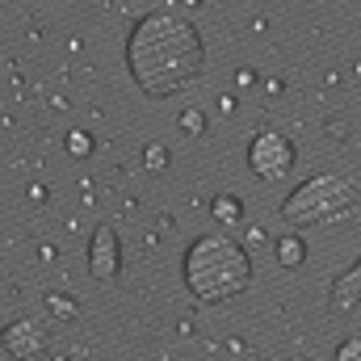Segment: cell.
Instances as JSON below:
<instances>
[{"mask_svg":"<svg viewBox=\"0 0 361 361\" xmlns=\"http://www.w3.org/2000/svg\"><path fill=\"white\" fill-rule=\"evenodd\" d=\"M202 63H206V47H202L197 25L180 13H169V8L139 17L130 38H126L130 80L156 101L180 92L202 72Z\"/></svg>","mask_w":361,"mask_h":361,"instance_id":"cell-1","label":"cell"},{"mask_svg":"<svg viewBox=\"0 0 361 361\" xmlns=\"http://www.w3.org/2000/svg\"><path fill=\"white\" fill-rule=\"evenodd\" d=\"M185 286L193 298L202 302H227L235 294L248 290L252 281V257L244 244H235L231 235H197L189 248H185Z\"/></svg>","mask_w":361,"mask_h":361,"instance_id":"cell-2","label":"cell"},{"mask_svg":"<svg viewBox=\"0 0 361 361\" xmlns=\"http://www.w3.org/2000/svg\"><path fill=\"white\" fill-rule=\"evenodd\" d=\"M361 206V189L345 177H311L302 180L286 202H281V223L290 227H324V223H341Z\"/></svg>","mask_w":361,"mask_h":361,"instance_id":"cell-3","label":"cell"},{"mask_svg":"<svg viewBox=\"0 0 361 361\" xmlns=\"http://www.w3.org/2000/svg\"><path fill=\"white\" fill-rule=\"evenodd\" d=\"M294 160H298V152H294V143H290L281 130H261V135L248 143V169H252L261 180L290 177Z\"/></svg>","mask_w":361,"mask_h":361,"instance_id":"cell-4","label":"cell"},{"mask_svg":"<svg viewBox=\"0 0 361 361\" xmlns=\"http://www.w3.org/2000/svg\"><path fill=\"white\" fill-rule=\"evenodd\" d=\"M0 345L13 361H47L51 357V336H47V324L34 319V315H21L13 324H4L0 332Z\"/></svg>","mask_w":361,"mask_h":361,"instance_id":"cell-5","label":"cell"},{"mask_svg":"<svg viewBox=\"0 0 361 361\" xmlns=\"http://www.w3.org/2000/svg\"><path fill=\"white\" fill-rule=\"evenodd\" d=\"M89 273L97 281H118V273H122V244H118V231H114L109 223H101V227L92 231Z\"/></svg>","mask_w":361,"mask_h":361,"instance_id":"cell-6","label":"cell"},{"mask_svg":"<svg viewBox=\"0 0 361 361\" xmlns=\"http://www.w3.org/2000/svg\"><path fill=\"white\" fill-rule=\"evenodd\" d=\"M361 307V257L332 281V294H328V311L332 315H353Z\"/></svg>","mask_w":361,"mask_h":361,"instance_id":"cell-7","label":"cell"},{"mask_svg":"<svg viewBox=\"0 0 361 361\" xmlns=\"http://www.w3.org/2000/svg\"><path fill=\"white\" fill-rule=\"evenodd\" d=\"M273 257L281 261V269H302L307 265V244L298 235H277L273 240Z\"/></svg>","mask_w":361,"mask_h":361,"instance_id":"cell-8","label":"cell"},{"mask_svg":"<svg viewBox=\"0 0 361 361\" xmlns=\"http://www.w3.org/2000/svg\"><path fill=\"white\" fill-rule=\"evenodd\" d=\"M42 302H47V315H51V319H59V324H72V319L80 315V302H76V298H68V294H59V290H51Z\"/></svg>","mask_w":361,"mask_h":361,"instance_id":"cell-9","label":"cell"},{"mask_svg":"<svg viewBox=\"0 0 361 361\" xmlns=\"http://www.w3.org/2000/svg\"><path fill=\"white\" fill-rule=\"evenodd\" d=\"M210 214H214L219 223H240V219H244V202H240L235 193H219V197L210 202Z\"/></svg>","mask_w":361,"mask_h":361,"instance_id":"cell-10","label":"cell"},{"mask_svg":"<svg viewBox=\"0 0 361 361\" xmlns=\"http://www.w3.org/2000/svg\"><path fill=\"white\" fill-rule=\"evenodd\" d=\"M143 164H147L152 173H164V169H169V147H160V143H147V147H143Z\"/></svg>","mask_w":361,"mask_h":361,"instance_id":"cell-11","label":"cell"},{"mask_svg":"<svg viewBox=\"0 0 361 361\" xmlns=\"http://www.w3.org/2000/svg\"><path fill=\"white\" fill-rule=\"evenodd\" d=\"M180 130L193 135V139L206 135V114H202V109H185V114H180Z\"/></svg>","mask_w":361,"mask_h":361,"instance_id":"cell-12","label":"cell"},{"mask_svg":"<svg viewBox=\"0 0 361 361\" xmlns=\"http://www.w3.org/2000/svg\"><path fill=\"white\" fill-rule=\"evenodd\" d=\"M68 152H72V156H80V160H85V156H92V135H85V130H72V135H68Z\"/></svg>","mask_w":361,"mask_h":361,"instance_id":"cell-13","label":"cell"},{"mask_svg":"<svg viewBox=\"0 0 361 361\" xmlns=\"http://www.w3.org/2000/svg\"><path fill=\"white\" fill-rule=\"evenodd\" d=\"M336 361H361V341L357 336H349V341L336 345Z\"/></svg>","mask_w":361,"mask_h":361,"instance_id":"cell-14","label":"cell"}]
</instances>
